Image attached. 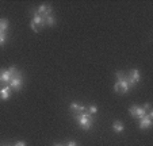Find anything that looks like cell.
<instances>
[{
    "label": "cell",
    "instance_id": "obj_1",
    "mask_svg": "<svg viewBox=\"0 0 153 146\" xmlns=\"http://www.w3.org/2000/svg\"><path fill=\"white\" fill-rule=\"evenodd\" d=\"M75 119L79 122V126H80L83 130H90L94 125V115H91L90 112L75 115Z\"/></svg>",
    "mask_w": 153,
    "mask_h": 146
},
{
    "label": "cell",
    "instance_id": "obj_2",
    "mask_svg": "<svg viewBox=\"0 0 153 146\" xmlns=\"http://www.w3.org/2000/svg\"><path fill=\"white\" fill-rule=\"evenodd\" d=\"M52 11H53V8H52L50 4H41L34 12L38 15V16H41V18L45 19L46 16H50V15H52Z\"/></svg>",
    "mask_w": 153,
    "mask_h": 146
},
{
    "label": "cell",
    "instance_id": "obj_3",
    "mask_svg": "<svg viewBox=\"0 0 153 146\" xmlns=\"http://www.w3.org/2000/svg\"><path fill=\"white\" fill-rule=\"evenodd\" d=\"M8 87L11 89H14V91L19 92L20 89H22V87H23V77H22V75L12 77L11 81H10V84H8Z\"/></svg>",
    "mask_w": 153,
    "mask_h": 146
},
{
    "label": "cell",
    "instance_id": "obj_4",
    "mask_svg": "<svg viewBox=\"0 0 153 146\" xmlns=\"http://www.w3.org/2000/svg\"><path fill=\"white\" fill-rule=\"evenodd\" d=\"M42 27H45V22H43V18L38 16V15L34 12V18L31 19V29H33V31L38 33L41 29H42Z\"/></svg>",
    "mask_w": 153,
    "mask_h": 146
},
{
    "label": "cell",
    "instance_id": "obj_5",
    "mask_svg": "<svg viewBox=\"0 0 153 146\" xmlns=\"http://www.w3.org/2000/svg\"><path fill=\"white\" fill-rule=\"evenodd\" d=\"M69 111L72 112L73 115H80V114H84V112H88V108L79 103H76V102H72L69 106Z\"/></svg>",
    "mask_w": 153,
    "mask_h": 146
},
{
    "label": "cell",
    "instance_id": "obj_6",
    "mask_svg": "<svg viewBox=\"0 0 153 146\" xmlns=\"http://www.w3.org/2000/svg\"><path fill=\"white\" fill-rule=\"evenodd\" d=\"M129 112L130 115L133 118H137V119H141V118H144L145 115H146V112H145V110L142 108V107L140 106H133L129 108Z\"/></svg>",
    "mask_w": 153,
    "mask_h": 146
},
{
    "label": "cell",
    "instance_id": "obj_7",
    "mask_svg": "<svg viewBox=\"0 0 153 146\" xmlns=\"http://www.w3.org/2000/svg\"><path fill=\"white\" fill-rule=\"evenodd\" d=\"M127 77H129V80H130V83H131V85L134 87L136 84H138L140 79H141V76H140V70H138V69H131Z\"/></svg>",
    "mask_w": 153,
    "mask_h": 146
},
{
    "label": "cell",
    "instance_id": "obj_8",
    "mask_svg": "<svg viewBox=\"0 0 153 146\" xmlns=\"http://www.w3.org/2000/svg\"><path fill=\"white\" fill-rule=\"evenodd\" d=\"M150 126H152V116H149V115L146 114L144 118L140 119V129L146 130V129H149Z\"/></svg>",
    "mask_w": 153,
    "mask_h": 146
},
{
    "label": "cell",
    "instance_id": "obj_9",
    "mask_svg": "<svg viewBox=\"0 0 153 146\" xmlns=\"http://www.w3.org/2000/svg\"><path fill=\"white\" fill-rule=\"evenodd\" d=\"M10 95H11V88L6 85L4 88H0V100H8Z\"/></svg>",
    "mask_w": 153,
    "mask_h": 146
},
{
    "label": "cell",
    "instance_id": "obj_10",
    "mask_svg": "<svg viewBox=\"0 0 153 146\" xmlns=\"http://www.w3.org/2000/svg\"><path fill=\"white\" fill-rule=\"evenodd\" d=\"M11 73L8 72V69H3L1 70V84H6V85H8L10 81H11Z\"/></svg>",
    "mask_w": 153,
    "mask_h": 146
},
{
    "label": "cell",
    "instance_id": "obj_11",
    "mask_svg": "<svg viewBox=\"0 0 153 146\" xmlns=\"http://www.w3.org/2000/svg\"><path fill=\"white\" fill-rule=\"evenodd\" d=\"M113 130L115 133H118V134H121V133L125 130L123 123H122V122H119V120H115V122L113 123Z\"/></svg>",
    "mask_w": 153,
    "mask_h": 146
},
{
    "label": "cell",
    "instance_id": "obj_12",
    "mask_svg": "<svg viewBox=\"0 0 153 146\" xmlns=\"http://www.w3.org/2000/svg\"><path fill=\"white\" fill-rule=\"evenodd\" d=\"M43 22H45V26H48V27H52V26H54L56 24V19H54V16H52V15L45 18Z\"/></svg>",
    "mask_w": 153,
    "mask_h": 146
},
{
    "label": "cell",
    "instance_id": "obj_13",
    "mask_svg": "<svg viewBox=\"0 0 153 146\" xmlns=\"http://www.w3.org/2000/svg\"><path fill=\"white\" fill-rule=\"evenodd\" d=\"M7 29H8V20L4 19V18H1V19H0V31L6 33Z\"/></svg>",
    "mask_w": 153,
    "mask_h": 146
},
{
    "label": "cell",
    "instance_id": "obj_14",
    "mask_svg": "<svg viewBox=\"0 0 153 146\" xmlns=\"http://www.w3.org/2000/svg\"><path fill=\"white\" fill-rule=\"evenodd\" d=\"M7 41V33L0 31V46H3Z\"/></svg>",
    "mask_w": 153,
    "mask_h": 146
},
{
    "label": "cell",
    "instance_id": "obj_15",
    "mask_svg": "<svg viewBox=\"0 0 153 146\" xmlns=\"http://www.w3.org/2000/svg\"><path fill=\"white\" fill-rule=\"evenodd\" d=\"M88 112H90L91 115H95L96 112H98V107L96 106H90L88 107Z\"/></svg>",
    "mask_w": 153,
    "mask_h": 146
},
{
    "label": "cell",
    "instance_id": "obj_16",
    "mask_svg": "<svg viewBox=\"0 0 153 146\" xmlns=\"http://www.w3.org/2000/svg\"><path fill=\"white\" fill-rule=\"evenodd\" d=\"M142 108L145 110V112H149V111H152V107H150V103H145Z\"/></svg>",
    "mask_w": 153,
    "mask_h": 146
},
{
    "label": "cell",
    "instance_id": "obj_17",
    "mask_svg": "<svg viewBox=\"0 0 153 146\" xmlns=\"http://www.w3.org/2000/svg\"><path fill=\"white\" fill-rule=\"evenodd\" d=\"M14 146H27V145H26V142H23V141H18Z\"/></svg>",
    "mask_w": 153,
    "mask_h": 146
},
{
    "label": "cell",
    "instance_id": "obj_18",
    "mask_svg": "<svg viewBox=\"0 0 153 146\" xmlns=\"http://www.w3.org/2000/svg\"><path fill=\"white\" fill-rule=\"evenodd\" d=\"M67 146H77V143H76L75 141H69V142L67 143Z\"/></svg>",
    "mask_w": 153,
    "mask_h": 146
},
{
    "label": "cell",
    "instance_id": "obj_19",
    "mask_svg": "<svg viewBox=\"0 0 153 146\" xmlns=\"http://www.w3.org/2000/svg\"><path fill=\"white\" fill-rule=\"evenodd\" d=\"M1 70H3V69H0V83H1Z\"/></svg>",
    "mask_w": 153,
    "mask_h": 146
},
{
    "label": "cell",
    "instance_id": "obj_20",
    "mask_svg": "<svg viewBox=\"0 0 153 146\" xmlns=\"http://www.w3.org/2000/svg\"><path fill=\"white\" fill-rule=\"evenodd\" d=\"M4 146H10V145H4Z\"/></svg>",
    "mask_w": 153,
    "mask_h": 146
},
{
    "label": "cell",
    "instance_id": "obj_21",
    "mask_svg": "<svg viewBox=\"0 0 153 146\" xmlns=\"http://www.w3.org/2000/svg\"><path fill=\"white\" fill-rule=\"evenodd\" d=\"M56 146H61V145H56Z\"/></svg>",
    "mask_w": 153,
    "mask_h": 146
}]
</instances>
